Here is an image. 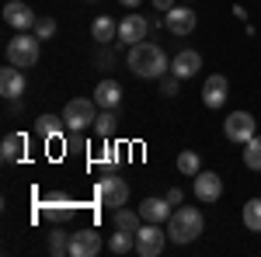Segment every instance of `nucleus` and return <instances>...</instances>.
Returning a JSON list of instances; mask_svg holds the SVG:
<instances>
[{"label": "nucleus", "instance_id": "nucleus-1", "mask_svg": "<svg viewBox=\"0 0 261 257\" xmlns=\"http://www.w3.org/2000/svg\"><path fill=\"white\" fill-rule=\"evenodd\" d=\"M125 66L143 80H161L167 70H171V60H167V52H164L157 42H136V45H129V56H125Z\"/></svg>", "mask_w": 261, "mask_h": 257}, {"label": "nucleus", "instance_id": "nucleus-2", "mask_svg": "<svg viewBox=\"0 0 261 257\" xmlns=\"http://www.w3.org/2000/svg\"><path fill=\"white\" fill-rule=\"evenodd\" d=\"M202 226H205V219H202V212L195 205H178L171 212V219H167V237L185 247V243L202 237Z\"/></svg>", "mask_w": 261, "mask_h": 257}, {"label": "nucleus", "instance_id": "nucleus-3", "mask_svg": "<svg viewBox=\"0 0 261 257\" xmlns=\"http://www.w3.org/2000/svg\"><path fill=\"white\" fill-rule=\"evenodd\" d=\"M39 52H42V39L35 32H18L14 39L7 42V63H14L21 70L35 66L39 63Z\"/></svg>", "mask_w": 261, "mask_h": 257}, {"label": "nucleus", "instance_id": "nucleus-4", "mask_svg": "<svg viewBox=\"0 0 261 257\" xmlns=\"http://www.w3.org/2000/svg\"><path fill=\"white\" fill-rule=\"evenodd\" d=\"M94 119H98V101L94 98H73V101H66V108H63V122H66L70 132L94 129Z\"/></svg>", "mask_w": 261, "mask_h": 257}, {"label": "nucleus", "instance_id": "nucleus-5", "mask_svg": "<svg viewBox=\"0 0 261 257\" xmlns=\"http://www.w3.org/2000/svg\"><path fill=\"white\" fill-rule=\"evenodd\" d=\"M94 195H98L101 205L119 209V205L129 202V184H125V178H119V174H105V178L98 181V188H94Z\"/></svg>", "mask_w": 261, "mask_h": 257}, {"label": "nucleus", "instance_id": "nucleus-6", "mask_svg": "<svg viewBox=\"0 0 261 257\" xmlns=\"http://www.w3.org/2000/svg\"><path fill=\"white\" fill-rule=\"evenodd\" d=\"M223 132H226V139L230 142H247V139L258 136V122H254V115L251 111H233V115H226V122H223Z\"/></svg>", "mask_w": 261, "mask_h": 257}, {"label": "nucleus", "instance_id": "nucleus-7", "mask_svg": "<svg viewBox=\"0 0 261 257\" xmlns=\"http://www.w3.org/2000/svg\"><path fill=\"white\" fill-rule=\"evenodd\" d=\"M101 247H105V240L94 226H81V230L70 233V254L73 257H98Z\"/></svg>", "mask_w": 261, "mask_h": 257}, {"label": "nucleus", "instance_id": "nucleus-8", "mask_svg": "<svg viewBox=\"0 0 261 257\" xmlns=\"http://www.w3.org/2000/svg\"><path fill=\"white\" fill-rule=\"evenodd\" d=\"M195 24H199V18H195V11L188 7V4H174L167 14H164V28L171 32V35H178V39H188L192 32H195Z\"/></svg>", "mask_w": 261, "mask_h": 257}, {"label": "nucleus", "instance_id": "nucleus-9", "mask_svg": "<svg viewBox=\"0 0 261 257\" xmlns=\"http://www.w3.org/2000/svg\"><path fill=\"white\" fill-rule=\"evenodd\" d=\"M167 243V233H161V222H143L136 230V254L140 257H157Z\"/></svg>", "mask_w": 261, "mask_h": 257}, {"label": "nucleus", "instance_id": "nucleus-10", "mask_svg": "<svg viewBox=\"0 0 261 257\" xmlns=\"http://www.w3.org/2000/svg\"><path fill=\"white\" fill-rule=\"evenodd\" d=\"M4 21H7L14 32H32L35 21H39V14H35L24 0H7V4H4Z\"/></svg>", "mask_w": 261, "mask_h": 257}, {"label": "nucleus", "instance_id": "nucleus-11", "mask_svg": "<svg viewBox=\"0 0 261 257\" xmlns=\"http://www.w3.org/2000/svg\"><path fill=\"white\" fill-rule=\"evenodd\" d=\"M226 91H230V80L223 77V73L205 77V83H202V104H205V108H213V111H216V108H223V104H226V98H230Z\"/></svg>", "mask_w": 261, "mask_h": 257}, {"label": "nucleus", "instance_id": "nucleus-12", "mask_svg": "<svg viewBox=\"0 0 261 257\" xmlns=\"http://www.w3.org/2000/svg\"><path fill=\"white\" fill-rule=\"evenodd\" d=\"M146 32H150V21L143 18V14H136V11H129V14L119 21V42H125V45L143 42V39H146Z\"/></svg>", "mask_w": 261, "mask_h": 257}, {"label": "nucleus", "instance_id": "nucleus-13", "mask_svg": "<svg viewBox=\"0 0 261 257\" xmlns=\"http://www.w3.org/2000/svg\"><path fill=\"white\" fill-rule=\"evenodd\" d=\"M220 195H223V178L216 170H199L195 174V198L213 205V202H220Z\"/></svg>", "mask_w": 261, "mask_h": 257}, {"label": "nucleus", "instance_id": "nucleus-14", "mask_svg": "<svg viewBox=\"0 0 261 257\" xmlns=\"http://www.w3.org/2000/svg\"><path fill=\"white\" fill-rule=\"evenodd\" d=\"M0 94H4L7 101H14V98L24 94V70H21V66L11 63V66L0 70Z\"/></svg>", "mask_w": 261, "mask_h": 257}, {"label": "nucleus", "instance_id": "nucleus-15", "mask_svg": "<svg viewBox=\"0 0 261 257\" xmlns=\"http://www.w3.org/2000/svg\"><path fill=\"white\" fill-rule=\"evenodd\" d=\"M199 70H202V56L195 52V49H181L178 56L171 60V73H174L178 80H188V77H195Z\"/></svg>", "mask_w": 261, "mask_h": 257}, {"label": "nucleus", "instance_id": "nucleus-16", "mask_svg": "<svg viewBox=\"0 0 261 257\" xmlns=\"http://www.w3.org/2000/svg\"><path fill=\"white\" fill-rule=\"evenodd\" d=\"M171 202L167 198H143L140 202V216L143 222H161V226H167V219H171Z\"/></svg>", "mask_w": 261, "mask_h": 257}, {"label": "nucleus", "instance_id": "nucleus-17", "mask_svg": "<svg viewBox=\"0 0 261 257\" xmlns=\"http://www.w3.org/2000/svg\"><path fill=\"white\" fill-rule=\"evenodd\" d=\"M94 101H98V108H119L122 104V83L112 77H105L94 87Z\"/></svg>", "mask_w": 261, "mask_h": 257}, {"label": "nucleus", "instance_id": "nucleus-18", "mask_svg": "<svg viewBox=\"0 0 261 257\" xmlns=\"http://www.w3.org/2000/svg\"><path fill=\"white\" fill-rule=\"evenodd\" d=\"M24 150H28V136H24V132H7L4 142H0V157H4V163H18V160L24 157Z\"/></svg>", "mask_w": 261, "mask_h": 257}, {"label": "nucleus", "instance_id": "nucleus-19", "mask_svg": "<svg viewBox=\"0 0 261 257\" xmlns=\"http://www.w3.org/2000/svg\"><path fill=\"white\" fill-rule=\"evenodd\" d=\"M91 39L98 42V45H108V42L119 39V24L108 18V14H101V18L91 21Z\"/></svg>", "mask_w": 261, "mask_h": 257}, {"label": "nucleus", "instance_id": "nucleus-20", "mask_svg": "<svg viewBox=\"0 0 261 257\" xmlns=\"http://www.w3.org/2000/svg\"><path fill=\"white\" fill-rule=\"evenodd\" d=\"M115 132H119V115H115V108H101L98 119H94V136L112 139Z\"/></svg>", "mask_w": 261, "mask_h": 257}, {"label": "nucleus", "instance_id": "nucleus-21", "mask_svg": "<svg viewBox=\"0 0 261 257\" xmlns=\"http://www.w3.org/2000/svg\"><path fill=\"white\" fill-rule=\"evenodd\" d=\"M42 216L49 219V222H63V219L73 216V205H70V198H63V195H49L45 212H42Z\"/></svg>", "mask_w": 261, "mask_h": 257}, {"label": "nucleus", "instance_id": "nucleus-22", "mask_svg": "<svg viewBox=\"0 0 261 257\" xmlns=\"http://www.w3.org/2000/svg\"><path fill=\"white\" fill-rule=\"evenodd\" d=\"M112 226H115V230H133V233H136V230H140L143 226V216H140V209H112Z\"/></svg>", "mask_w": 261, "mask_h": 257}, {"label": "nucleus", "instance_id": "nucleus-23", "mask_svg": "<svg viewBox=\"0 0 261 257\" xmlns=\"http://www.w3.org/2000/svg\"><path fill=\"white\" fill-rule=\"evenodd\" d=\"M108 250H112V254H133V250H136V233H133V230H115V233L108 237Z\"/></svg>", "mask_w": 261, "mask_h": 257}, {"label": "nucleus", "instance_id": "nucleus-24", "mask_svg": "<svg viewBox=\"0 0 261 257\" xmlns=\"http://www.w3.org/2000/svg\"><path fill=\"white\" fill-rule=\"evenodd\" d=\"M66 129V122H63V115H42L39 122H35V132H39L42 139H56Z\"/></svg>", "mask_w": 261, "mask_h": 257}, {"label": "nucleus", "instance_id": "nucleus-25", "mask_svg": "<svg viewBox=\"0 0 261 257\" xmlns=\"http://www.w3.org/2000/svg\"><path fill=\"white\" fill-rule=\"evenodd\" d=\"M244 226L251 230V233H261V198H251V202H244Z\"/></svg>", "mask_w": 261, "mask_h": 257}, {"label": "nucleus", "instance_id": "nucleus-26", "mask_svg": "<svg viewBox=\"0 0 261 257\" xmlns=\"http://www.w3.org/2000/svg\"><path fill=\"white\" fill-rule=\"evenodd\" d=\"M178 170L185 174V178H195V174L202 170L199 153H195V150H181V153H178Z\"/></svg>", "mask_w": 261, "mask_h": 257}, {"label": "nucleus", "instance_id": "nucleus-27", "mask_svg": "<svg viewBox=\"0 0 261 257\" xmlns=\"http://www.w3.org/2000/svg\"><path fill=\"white\" fill-rule=\"evenodd\" d=\"M244 167L247 170H261V136L244 142Z\"/></svg>", "mask_w": 261, "mask_h": 257}, {"label": "nucleus", "instance_id": "nucleus-28", "mask_svg": "<svg viewBox=\"0 0 261 257\" xmlns=\"http://www.w3.org/2000/svg\"><path fill=\"white\" fill-rule=\"evenodd\" d=\"M49 254H53V257L70 254V233H66V230H60V226L49 233Z\"/></svg>", "mask_w": 261, "mask_h": 257}, {"label": "nucleus", "instance_id": "nucleus-29", "mask_svg": "<svg viewBox=\"0 0 261 257\" xmlns=\"http://www.w3.org/2000/svg\"><path fill=\"white\" fill-rule=\"evenodd\" d=\"M32 32H35V35H39L42 42H49L53 35H56V21H53L49 14H45V18H39V21H35V28H32Z\"/></svg>", "mask_w": 261, "mask_h": 257}, {"label": "nucleus", "instance_id": "nucleus-30", "mask_svg": "<svg viewBox=\"0 0 261 257\" xmlns=\"http://www.w3.org/2000/svg\"><path fill=\"white\" fill-rule=\"evenodd\" d=\"M178 83H181V80L174 77V73H164V77H161V94H164V98H174V94H178Z\"/></svg>", "mask_w": 261, "mask_h": 257}, {"label": "nucleus", "instance_id": "nucleus-31", "mask_svg": "<svg viewBox=\"0 0 261 257\" xmlns=\"http://www.w3.org/2000/svg\"><path fill=\"white\" fill-rule=\"evenodd\" d=\"M98 63H101V66H105V70H108V66L115 63V52H112V49L105 45V49H101V52H98Z\"/></svg>", "mask_w": 261, "mask_h": 257}, {"label": "nucleus", "instance_id": "nucleus-32", "mask_svg": "<svg viewBox=\"0 0 261 257\" xmlns=\"http://www.w3.org/2000/svg\"><path fill=\"white\" fill-rule=\"evenodd\" d=\"M167 202H171V205H181V202H185V191H181V188H167Z\"/></svg>", "mask_w": 261, "mask_h": 257}, {"label": "nucleus", "instance_id": "nucleus-33", "mask_svg": "<svg viewBox=\"0 0 261 257\" xmlns=\"http://www.w3.org/2000/svg\"><path fill=\"white\" fill-rule=\"evenodd\" d=\"M153 7H157V11H164V14H167V11H171V7H174V0H153Z\"/></svg>", "mask_w": 261, "mask_h": 257}, {"label": "nucleus", "instance_id": "nucleus-34", "mask_svg": "<svg viewBox=\"0 0 261 257\" xmlns=\"http://www.w3.org/2000/svg\"><path fill=\"white\" fill-rule=\"evenodd\" d=\"M119 4H122V7H129V11H136V7H140L143 0H119Z\"/></svg>", "mask_w": 261, "mask_h": 257}, {"label": "nucleus", "instance_id": "nucleus-35", "mask_svg": "<svg viewBox=\"0 0 261 257\" xmlns=\"http://www.w3.org/2000/svg\"><path fill=\"white\" fill-rule=\"evenodd\" d=\"M87 4H94V0H87Z\"/></svg>", "mask_w": 261, "mask_h": 257}]
</instances>
